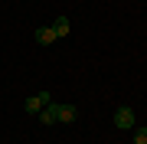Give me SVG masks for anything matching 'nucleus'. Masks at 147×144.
<instances>
[{"label": "nucleus", "instance_id": "1", "mask_svg": "<svg viewBox=\"0 0 147 144\" xmlns=\"http://www.w3.org/2000/svg\"><path fill=\"white\" fill-rule=\"evenodd\" d=\"M115 128H121V131H134V112H131L127 105L115 112Z\"/></svg>", "mask_w": 147, "mask_h": 144}, {"label": "nucleus", "instance_id": "2", "mask_svg": "<svg viewBox=\"0 0 147 144\" xmlns=\"http://www.w3.org/2000/svg\"><path fill=\"white\" fill-rule=\"evenodd\" d=\"M49 101H53V95H49V92H36L33 98H26V112H30V115H39Z\"/></svg>", "mask_w": 147, "mask_h": 144}, {"label": "nucleus", "instance_id": "3", "mask_svg": "<svg viewBox=\"0 0 147 144\" xmlns=\"http://www.w3.org/2000/svg\"><path fill=\"white\" fill-rule=\"evenodd\" d=\"M39 121L42 124H59V105H56V101H49V105L39 112Z\"/></svg>", "mask_w": 147, "mask_h": 144}, {"label": "nucleus", "instance_id": "4", "mask_svg": "<svg viewBox=\"0 0 147 144\" xmlns=\"http://www.w3.org/2000/svg\"><path fill=\"white\" fill-rule=\"evenodd\" d=\"M79 112H75V105H59V124H72Z\"/></svg>", "mask_w": 147, "mask_h": 144}, {"label": "nucleus", "instance_id": "5", "mask_svg": "<svg viewBox=\"0 0 147 144\" xmlns=\"http://www.w3.org/2000/svg\"><path fill=\"white\" fill-rule=\"evenodd\" d=\"M36 43H42V46H53V43H56V33H53V26H39V30H36Z\"/></svg>", "mask_w": 147, "mask_h": 144}, {"label": "nucleus", "instance_id": "6", "mask_svg": "<svg viewBox=\"0 0 147 144\" xmlns=\"http://www.w3.org/2000/svg\"><path fill=\"white\" fill-rule=\"evenodd\" d=\"M53 33H56V39H65L69 36V16H59V20L53 23Z\"/></svg>", "mask_w": 147, "mask_h": 144}, {"label": "nucleus", "instance_id": "7", "mask_svg": "<svg viewBox=\"0 0 147 144\" xmlns=\"http://www.w3.org/2000/svg\"><path fill=\"white\" fill-rule=\"evenodd\" d=\"M134 144H147V128H134Z\"/></svg>", "mask_w": 147, "mask_h": 144}]
</instances>
